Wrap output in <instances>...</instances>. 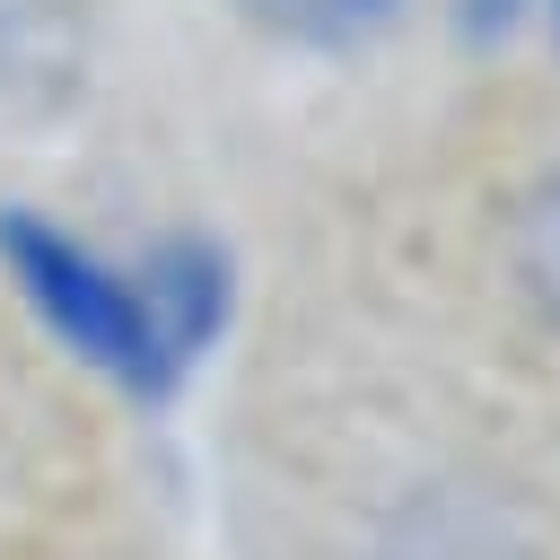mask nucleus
I'll return each instance as SVG.
<instances>
[{
  "label": "nucleus",
  "instance_id": "7ed1b4c3",
  "mask_svg": "<svg viewBox=\"0 0 560 560\" xmlns=\"http://www.w3.org/2000/svg\"><path fill=\"white\" fill-rule=\"evenodd\" d=\"M245 9H262L289 35H350V26H376L394 0H245Z\"/></svg>",
  "mask_w": 560,
  "mask_h": 560
},
{
  "label": "nucleus",
  "instance_id": "f257e3e1",
  "mask_svg": "<svg viewBox=\"0 0 560 560\" xmlns=\"http://www.w3.org/2000/svg\"><path fill=\"white\" fill-rule=\"evenodd\" d=\"M0 262H9L18 298H26L88 368H105L114 385L158 394V385L175 376V359H166V341H158V324H149L140 271H114L96 245L61 236V228L35 219V210H0Z\"/></svg>",
  "mask_w": 560,
  "mask_h": 560
},
{
  "label": "nucleus",
  "instance_id": "f03ea898",
  "mask_svg": "<svg viewBox=\"0 0 560 560\" xmlns=\"http://www.w3.org/2000/svg\"><path fill=\"white\" fill-rule=\"evenodd\" d=\"M516 280H525V298L551 315V332H560V166L516 201Z\"/></svg>",
  "mask_w": 560,
  "mask_h": 560
}]
</instances>
